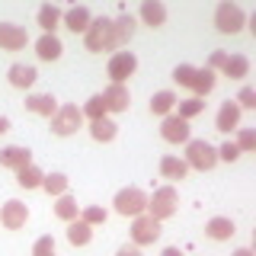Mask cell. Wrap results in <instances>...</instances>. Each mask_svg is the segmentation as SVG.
I'll list each match as a JSON object with an SVG mask.
<instances>
[{
  "label": "cell",
  "mask_w": 256,
  "mask_h": 256,
  "mask_svg": "<svg viewBox=\"0 0 256 256\" xmlns=\"http://www.w3.org/2000/svg\"><path fill=\"white\" fill-rule=\"evenodd\" d=\"M4 132H10V118H4V116H0V134H4Z\"/></svg>",
  "instance_id": "obj_43"
},
{
  "label": "cell",
  "mask_w": 256,
  "mask_h": 256,
  "mask_svg": "<svg viewBox=\"0 0 256 256\" xmlns=\"http://www.w3.org/2000/svg\"><path fill=\"white\" fill-rule=\"evenodd\" d=\"M244 22H246V13L237 4H218V10H214V26H218V32L237 36L244 29Z\"/></svg>",
  "instance_id": "obj_6"
},
{
  "label": "cell",
  "mask_w": 256,
  "mask_h": 256,
  "mask_svg": "<svg viewBox=\"0 0 256 256\" xmlns=\"http://www.w3.org/2000/svg\"><path fill=\"white\" fill-rule=\"evenodd\" d=\"M32 256H54V240L52 237H38L36 240V246H32Z\"/></svg>",
  "instance_id": "obj_38"
},
{
  "label": "cell",
  "mask_w": 256,
  "mask_h": 256,
  "mask_svg": "<svg viewBox=\"0 0 256 256\" xmlns=\"http://www.w3.org/2000/svg\"><path fill=\"white\" fill-rule=\"evenodd\" d=\"M134 70H138V58H134L132 52H116L109 58V77H112V84H125Z\"/></svg>",
  "instance_id": "obj_9"
},
{
  "label": "cell",
  "mask_w": 256,
  "mask_h": 256,
  "mask_svg": "<svg viewBox=\"0 0 256 256\" xmlns=\"http://www.w3.org/2000/svg\"><path fill=\"white\" fill-rule=\"evenodd\" d=\"M176 102H180V100H176V93H173V90H160V93L150 96V112L164 118V116H170V112L176 109Z\"/></svg>",
  "instance_id": "obj_23"
},
{
  "label": "cell",
  "mask_w": 256,
  "mask_h": 256,
  "mask_svg": "<svg viewBox=\"0 0 256 256\" xmlns=\"http://www.w3.org/2000/svg\"><path fill=\"white\" fill-rule=\"evenodd\" d=\"M80 221L90 224V228H96V224H106V208H100V205H86L84 212H80Z\"/></svg>",
  "instance_id": "obj_35"
},
{
  "label": "cell",
  "mask_w": 256,
  "mask_h": 256,
  "mask_svg": "<svg viewBox=\"0 0 256 256\" xmlns=\"http://www.w3.org/2000/svg\"><path fill=\"white\" fill-rule=\"evenodd\" d=\"M234 256H253V253H250V250H237Z\"/></svg>",
  "instance_id": "obj_44"
},
{
  "label": "cell",
  "mask_w": 256,
  "mask_h": 256,
  "mask_svg": "<svg viewBox=\"0 0 256 256\" xmlns=\"http://www.w3.org/2000/svg\"><path fill=\"white\" fill-rule=\"evenodd\" d=\"M26 221H29V208L22 205V202H16V198H10V202L0 208V224H4L6 230L26 228Z\"/></svg>",
  "instance_id": "obj_10"
},
{
  "label": "cell",
  "mask_w": 256,
  "mask_h": 256,
  "mask_svg": "<svg viewBox=\"0 0 256 256\" xmlns=\"http://www.w3.org/2000/svg\"><path fill=\"white\" fill-rule=\"evenodd\" d=\"M116 256H144V253H141V246L125 244V246H118V253H116Z\"/></svg>",
  "instance_id": "obj_41"
},
{
  "label": "cell",
  "mask_w": 256,
  "mask_h": 256,
  "mask_svg": "<svg viewBox=\"0 0 256 256\" xmlns=\"http://www.w3.org/2000/svg\"><path fill=\"white\" fill-rule=\"evenodd\" d=\"M237 125H240V106H237L234 100L221 102L218 116H214V128H218V132H224V134H230Z\"/></svg>",
  "instance_id": "obj_14"
},
{
  "label": "cell",
  "mask_w": 256,
  "mask_h": 256,
  "mask_svg": "<svg viewBox=\"0 0 256 256\" xmlns=\"http://www.w3.org/2000/svg\"><path fill=\"white\" fill-rule=\"evenodd\" d=\"M237 157H240V150H237L234 141H224L221 148H218V160H228V164H234Z\"/></svg>",
  "instance_id": "obj_39"
},
{
  "label": "cell",
  "mask_w": 256,
  "mask_h": 256,
  "mask_svg": "<svg viewBox=\"0 0 256 256\" xmlns=\"http://www.w3.org/2000/svg\"><path fill=\"white\" fill-rule=\"evenodd\" d=\"M214 90V74L208 68H198V74H196V84H192V93L202 100V96H208Z\"/></svg>",
  "instance_id": "obj_30"
},
{
  "label": "cell",
  "mask_w": 256,
  "mask_h": 256,
  "mask_svg": "<svg viewBox=\"0 0 256 256\" xmlns=\"http://www.w3.org/2000/svg\"><path fill=\"white\" fill-rule=\"evenodd\" d=\"M122 218H138V214L148 212V196L138 189V186H128V189H118L116 192V202H112Z\"/></svg>",
  "instance_id": "obj_4"
},
{
  "label": "cell",
  "mask_w": 256,
  "mask_h": 256,
  "mask_svg": "<svg viewBox=\"0 0 256 256\" xmlns=\"http://www.w3.org/2000/svg\"><path fill=\"white\" fill-rule=\"evenodd\" d=\"M116 132H118V125L112 122V118H96V122H90V134H93V141L109 144L112 138H116Z\"/></svg>",
  "instance_id": "obj_28"
},
{
  "label": "cell",
  "mask_w": 256,
  "mask_h": 256,
  "mask_svg": "<svg viewBox=\"0 0 256 256\" xmlns=\"http://www.w3.org/2000/svg\"><path fill=\"white\" fill-rule=\"evenodd\" d=\"M234 102H237L240 109H256V90H253V86H244V90L237 93Z\"/></svg>",
  "instance_id": "obj_37"
},
{
  "label": "cell",
  "mask_w": 256,
  "mask_h": 256,
  "mask_svg": "<svg viewBox=\"0 0 256 256\" xmlns=\"http://www.w3.org/2000/svg\"><path fill=\"white\" fill-rule=\"evenodd\" d=\"M224 61H228V54H224V52H212V54H208V70H212V74H214V70H221Z\"/></svg>",
  "instance_id": "obj_40"
},
{
  "label": "cell",
  "mask_w": 256,
  "mask_h": 256,
  "mask_svg": "<svg viewBox=\"0 0 256 256\" xmlns=\"http://www.w3.org/2000/svg\"><path fill=\"white\" fill-rule=\"evenodd\" d=\"M221 70H224L228 80H244L246 74H250V61H246V54H230Z\"/></svg>",
  "instance_id": "obj_24"
},
{
  "label": "cell",
  "mask_w": 256,
  "mask_h": 256,
  "mask_svg": "<svg viewBox=\"0 0 256 256\" xmlns=\"http://www.w3.org/2000/svg\"><path fill=\"white\" fill-rule=\"evenodd\" d=\"M77 128H84V112H80L74 102H64V106H58V112L52 116V134L68 138V134H74Z\"/></svg>",
  "instance_id": "obj_5"
},
{
  "label": "cell",
  "mask_w": 256,
  "mask_h": 256,
  "mask_svg": "<svg viewBox=\"0 0 256 256\" xmlns=\"http://www.w3.org/2000/svg\"><path fill=\"white\" fill-rule=\"evenodd\" d=\"M186 166H192V170H212L214 164H218V148H212L205 138H189L186 141Z\"/></svg>",
  "instance_id": "obj_3"
},
{
  "label": "cell",
  "mask_w": 256,
  "mask_h": 256,
  "mask_svg": "<svg viewBox=\"0 0 256 256\" xmlns=\"http://www.w3.org/2000/svg\"><path fill=\"white\" fill-rule=\"evenodd\" d=\"M196 74H198V68H192V64H180V68H173V80H176L180 86H186V90H192Z\"/></svg>",
  "instance_id": "obj_34"
},
{
  "label": "cell",
  "mask_w": 256,
  "mask_h": 256,
  "mask_svg": "<svg viewBox=\"0 0 256 256\" xmlns=\"http://www.w3.org/2000/svg\"><path fill=\"white\" fill-rule=\"evenodd\" d=\"M68 176L64 173H48L45 180H42V189L48 192V196H64V192H68Z\"/></svg>",
  "instance_id": "obj_31"
},
{
  "label": "cell",
  "mask_w": 256,
  "mask_h": 256,
  "mask_svg": "<svg viewBox=\"0 0 256 256\" xmlns=\"http://www.w3.org/2000/svg\"><path fill=\"white\" fill-rule=\"evenodd\" d=\"M186 173H189V166L182 157H173V154L160 157V176L164 180H186Z\"/></svg>",
  "instance_id": "obj_20"
},
{
  "label": "cell",
  "mask_w": 256,
  "mask_h": 256,
  "mask_svg": "<svg viewBox=\"0 0 256 256\" xmlns=\"http://www.w3.org/2000/svg\"><path fill=\"white\" fill-rule=\"evenodd\" d=\"M80 112H84V118H90V122H96V118H106V102H102V96H90Z\"/></svg>",
  "instance_id": "obj_33"
},
{
  "label": "cell",
  "mask_w": 256,
  "mask_h": 256,
  "mask_svg": "<svg viewBox=\"0 0 256 256\" xmlns=\"http://www.w3.org/2000/svg\"><path fill=\"white\" fill-rule=\"evenodd\" d=\"M32 164V150L29 148H20V144H10V148H4L0 150V166L4 170H22V166H29Z\"/></svg>",
  "instance_id": "obj_12"
},
{
  "label": "cell",
  "mask_w": 256,
  "mask_h": 256,
  "mask_svg": "<svg viewBox=\"0 0 256 256\" xmlns=\"http://www.w3.org/2000/svg\"><path fill=\"white\" fill-rule=\"evenodd\" d=\"M164 256H186V253H182L180 246H166V250H164Z\"/></svg>",
  "instance_id": "obj_42"
},
{
  "label": "cell",
  "mask_w": 256,
  "mask_h": 256,
  "mask_svg": "<svg viewBox=\"0 0 256 256\" xmlns=\"http://www.w3.org/2000/svg\"><path fill=\"white\" fill-rule=\"evenodd\" d=\"M176 106H180V112H176V116H180V118H186V122H189V118H196L198 112H205V102L198 100V96H189V100H180Z\"/></svg>",
  "instance_id": "obj_32"
},
{
  "label": "cell",
  "mask_w": 256,
  "mask_h": 256,
  "mask_svg": "<svg viewBox=\"0 0 256 256\" xmlns=\"http://www.w3.org/2000/svg\"><path fill=\"white\" fill-rule=\"evenodd\" d=\"M26 112H32V116H48L52 118L54 112H58V100H54L52 93H32L26 100Z\"/></svg>",
  "instance_id": "obj_15"
},
{
  "label": "cell",
  "mask_w": 256,
  "mask_h": 256,
  "mask_svg": "<svg viewBox=\"0 0 256 256\" xmlns=\"http://www.w3.org/2000/svg\"><path fill=\"white\" fill-rule=\"evenodd\" d=\"M6 77H10V86H16V90H29V86L38 80L32 64H13V68L6 70Z\"/></svg>",
  "instance_id": "obj_16"
},
{
  "label": "cell",
  "mask_w": 256,
  "mask_h": 256,
  "mask_svg": "<svg viewBox=\"0 0 256 256\" xmlns=\"http://www.w3.org/2000/svg\"><path fill=\"white\" fill-rule=\"evenodd\" d=\"M29 36L22 26H13V22H0V48L4 52H20V48H26Z\"/></svg>",
  "instance_id": "obj_13"
},
{
  "label": "cell",
  "mask_w": 256,
  "mask_h": 256,
  "mask_svg": "<svg viewBox=\"0 0 256 256\" xmlns=\"http://www.w3.org/2000/svg\"><path fill=\"white\" fill-rule=\"evenodd\" d=\"M61 16H64V10H61V6H54V4L38 6V26H42L45 36H54V29L61 26Z\"/></svg>",
  "instance_id": "obj_19"
},
{
  "label": "cell",
  "mask_w": 256,
  "mask_h": 256,
  "mask_svg": "<svg viewBox=\"0 0 256 256\" xmlns=\"http://www.w3.org/2000/svg\"><path fill=\"white\" fill-rule=\"evenodd\" d=\"M61 22L77 36V32H86V26L93 22V16H90V10H86V6H70V10H64Z\"/></svg>",
  "instance_id": "obj_17"
},
{
  "label": "cell",
  "mask_w": 256,
  "mask_h": 256,
  "mask_svg": "<svg viewBox=\"0 0 256 256\" xmlns=\"http://www.w3.org/2000/svg\"><path fill=\"white\" fill-rule=\"evenodd\" d=\"M176 208H180V192L173 186H160V189H154V196L148 198V212L144 214H150L154 221H166V218L176 214Z\"/></svg>",
  "instance_id": "obj_2"
},
{
  "label": "cell",
  "mask_w": 256,
  "mask_h": 256,
  "mask_svg": "<svg viewBox=\"0 0 256 256\" xmlns=\"http://www.w3.org/2000/svg\"><path fill=\"white\" fill-rule=\"evenodd\" d=\"M141 20L148 22L150 29L164 26V22H166V6L160 4V0H144V4H141Z\"/></svg>",
  "instance_id": "obj_21"
},
{
  "label": "cell",
  "mask_w": 256,
  "mask_h": 256,
  "mask_svg": "<svg viewBox=\"0 0 256 256\" xmlns=\"http://www.w3.org/2000/svg\"><path fill=\"white\" fill-rule=\"evenodd\" d=\"M42 180H45V173L38 170L36 164L16 170V186H20V189H38V186H42Z\"/></svg>",
  "instance_id": "obj_26"
},
{
  "label": "cell",
  "mask_w": 256,
  "mask_h": 256,
  "mask_svg": "<svg viewBox=\"0 0 256 256\" xmlns=\"http://www.w3.org/2000/svg\"><path fill=\"white\" fill-rule=\"evenodd\" d=\"M36 54H38V61H58L64 54L61 38L58 36H45V32H42V38L36 42Z\"/></svg>",
  "instance_id": "obj_18"
},
{
  "label": "cell",
  "mask_w": 256,
  "mask_h": 256,
  "mask_svg": "<svg viewBox=\"0 0 256 256\" xmlns=\"http://www.w3.org/2000/svg\"><path fill=\"white\" fill-rule=\"evenodd\" d=\"M90 240H93V228H90V224H84L80 218L68 224V244L70 246H86Z\"/></svg>",
  "instance_id": "obj_25"
},
{
  "label": "cell",
  "mask_w": 256,
  "mask_h": 256,
  "mask_svg": "<svg viewBox=\"0 0 256 256\" xmlns=\"http://www.w3.org/2000/svg\"><path fill=\"white\" fill-rule=\"evenodd\" d=\"M102 102H106V112H128L132 106V93H128L125 84H109L106 93H100Z\"/></svg>",
  "instance_id": "obj_11"
},
{
  "label": "cell",
  "mask_w": 256,
  "mask_h": 256,
  "mask_svg": "<svg viewBox=\"0 0 256 256\" xmlns=\"http://www.w3.org/2000/svg\"><path fill=\"white\" fill-rule=\"evenodd\" d=\"M132 244L134 246H148V244H157L160 240V221H154L150 214H138L132 221Z\"/></svg>",
  "instance_id": "obj_7"
},
{
  "label": "cell",
  "mask_w": 256,
  "mask_h": 256,
  "mask_svg": "<svg viewBox=\"0 0 256 256\" xmlns=\"http://www.w3.org/2000/svg\"><path fill=\"white\" fill-rule=\"evenodd\" d=\"M192 134V128L186 118H180L176 112H170V116H164V122H160V138L170 141V144H186Z\"/></svg>",
  "instance_id": "obj_8"
},
{
  "label": "cell",
  "mask_w": 256,
  "mask_h": 256,
  "mask_svg": "<svg viewBox=\"0 0 256 256\" xmlns=\"http://www.w3.org/2000/svg\"><path fill=\"white\" fill-rule=\"evenodd\" d=\"M237 150L240 154H250V150H256V132L253 128H240V134H237Z\"/></svg>",
  "instance_id": "obj_36"
},
{
  "label": "cell",
  "mask_w": 256,
  "mask_h": 256,
  "mask_svg": "<svg viewBox=\"0 0 256 256\" xmlns=\"http://www.w3.org/2000/svg\"><path fill=\"white\" fill-rule=\"evenodd\" d=\"M54 214H58L61 221H77L80 218V208H77V198L74 196H68V192H64V196H58V202H54Z\"/></svg>",
  "instance_id": "obj_27"
},
{
  "label": "cell",
  "mask_w": 256,
  "mask_h": 256,
  "mask_svg": "<svg viewBox=\"0 0 256 256\" xmlns=\"http://www.w3.org/2000/svg\"><path fill=\"white\" fill-rule=\"evenodd\" d=\"M112 26H116V42H118V45H128V42H132V36H134V26H138V22H134V16L122 13L118 20H112Z\"/></svg>",
  "instance_id": "obj_29"
},
{
  "label": "cell",
  "mask_w": 256,
  "mask_h": 256,
  "mask_svg": "<svg viewBox=\"0 0 256 256\" xmlns=\"http://www.w3.org/2000/svg\"><path fill=\"white\" fill-rule=\"evenodd\" d=\"M234 234H237V228L230 218H212L205 224V237H212V240H230Z\"/></svg>",
  "instance_id": "obj_22"
},
{
  "label": "cell",
  "mask_w": 256,
  "mask_h": 256,
  "mask_svg": "<svg viewBox=\"0 0 256 256\" xmlns=\"http://www.w3.org/2000/svg\"><path fill=\"white\" fill-rule=\"evenodd\" d=\"M84 45H86V52H96V54L118 48V42H116V26H112L109 16H100V20H93L90 26H86Z\"/></svg>",
  "instance_id": "obj_1"
}]
</instances>
